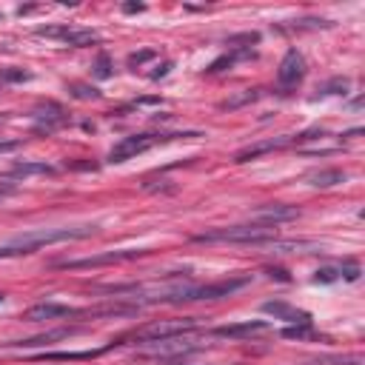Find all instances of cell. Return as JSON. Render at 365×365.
<instances>
[{"mask_svg":"<svg viewBox=\"0 0 365 365\" xmlns=\"http://www.w3.org/2000/svg\"><path fill=\"white\" fill-rule=\"evenodd\" d=\"M94 234V225H77V228H40V231H29L23 237H14L9 242L0 245V259H9V257H20V254H31L43 245H51V242H66V240H83V237H91Z\"/></svg>","mask_w":365,"mask_h":365,"instance_id":"cell-1","label":"cell"},{"mask_svg":"<svg viewBox=\"0 0 365 365\" xmlns=\"http://www.w3.org/2000/svg\"><path fill=\"white\" fill-rule=\"evenodd\" d=\"M251 282V277H228L220 282H174L168 288V294L163 297V302H200V299H220V297H231L234 291L245 288Z\"/></svg>","mask_w":365,"mask_h":365,"instance_id":"cell-2","label":"cell"},{"mask_svg":"<svg viewBox=\"0 0 365 365\" xmlns=\"http://www.w3.org/2000/svg\"><path fill=\"white\" fill-rule=\"evenodd\" d=\"M277 237L274 225H262V222H242V225H228V228H211V231H200L191 240L194 242H254L259 245L262 240Z\"/></svg>","mask_w":365,"mask_h":365,"instance_id":"cell-3","label":"cell"},{"mask_svg":"<svg viewBox=\"0 0 365 365\" xmlns=\"http://www.w3.org/2000/svg\"><path fill=\"white\" fill-rule=\"evenodd\" d=\"M177 137H197V134H131V137H123L120 143H114V148L108 151V163H125L160 143H168V140H177Z\"/></svg>","mask_w":365,"mask_h":365,"instance_id":"cell-4","label":"cell"},{"mask_svg":"<svg viewBox=\"0 0 365 365\" xmlns=\"http://www.w3.org/2000/svg\"><path fill=\"white\" fill-rule=\"evenodd\" d=\"M37 37H48V40H60L66 46H74V48H83V46H91V43H100V34L94 29H77V26H40L34 31Z\"/></svg>","mask_w":365,"mask_h":365,"instance_id":"cell-5","label":"cell"},{"mask_svg":"<svg viewBox=\"0 0 365 365\" xmlns=\"http://www.w3.org/2000/svg\"><path fill=\"white\" fill-rule=\"evenodd\" d=\"M197 328L194 319H174V322H151L145 328H140L137 334H131L134 342H157V339H171V336H182V334H191Z\"/></svg>","mask_w":365,"mask_h":365,"instance_id":"cell-6","label":"cell"},{"mask_svg":"<svg viewBox=\"0 0 365 365\" xmlns=\"http://www.w3.org/2000/svg\"><path fill=\"white\" fill-rule=\"evenodd\" d=\"M148 251L143 248H123V251H106V254H94V257H86V259H60L54 262V268H97V265H108V262H128V259H137Z\"/></svg>","mask_w":365,"mask_h":365,"instance_id":"cell-7","label":"cell"},{"mask_svg":"<svg viewBox=\"0 0 365 365\" xmlns=\"http://www.w3.org/2000/svg\"><path fill=\"white\" fill-rule=\"evenodd\" d=\"M302 77H305V57H302V51L288 48V51H285V57L279 60L277 83H279V88H294Z\"/></svg>","mask_w":365,"mask_h":365,"instance_id":"cell-8","label":"cell"},{"mask_svg":"<svg viewBox=\"0 0 365 365\" xmlns=\"http://www.w3.org/2000/svg\"><path fill=\"white\" fill-rule=\"evenodd\" d=\"M66 108L60 106V103H51V100H46V103H40L37 108H34V131H46V134H51V131H57L60 125H66Z\"/></svg>","mask_w":365,"mask_h":365,"instance_id":"cell-9","label":"cell"},{"mask_svg":"<svg viewBox=\"0 0 365 365\" xmlns=\"http://www.w3.org/2000/svg\"><path fill=\"white\" fill-rule=\"evenodd\" d=\"M23 317L29 322H40V319H60V317H83V311L71 305H57V302H40V305H31Z\"/></svg>","mask_w":365,"mask_h":365,"instance_id":"cell-10","label":"cell"},{"mask_svg":"<svg viewBox=\"0 0 365 365\" xmlns=\"http://www.w3.org/2000/svg\"><path fill=\"white\" fill-rule=\"evenodd\" d=\"M262 314H271L274 319H285L291 325H308L311 322V314L308 311H299L282 299H271V302H262Z\"/></svg>","mask_w":365,"mask_h":365,"instance_id":"cell-11","label":"cell"},{"mask_svg":"<svg viewBox=\"0 0 365 365\" xmlns=\"http://www.w3.org/2000/svg\"><path fill=\"white\" fill-rule=\"evenodd\" d=\"M271 325L265 319H245V322H231V325H220L214 328V336H225V339H245V336H254V334H262L268 331Z\"/></svg>","mask_w":365,"mask_h":365,"instance_id":"cell-12","label":"cell"},{"mask_svg":"<svg viewBox=\"0 0 365 365\" xmlns=\"http://www.w3.org/2000/svg\"><path fill=\"white\" fill-rule=\"evenodd\" d=\"M294 217H299V211L291 205H262L254 211V222H262V225H277V222H285Z\"/></svg>","mask_w":365,"mask_h":365,"instance_id":"cell-13","label":"cell"},{"mask_svg":"<svg viewBox=\"0 0 365 365\" xmlns=\"http://www.w3.org/2000/svg\"><path fill=\"white\" fill-rule=\"evenodd\" d=\"M294 137H277V140H265V143H257V145H248V148H242V151H237L234 154V163H248V160H254V157H259V154H265V151H274V148H282V145H288Z\"/></svg>","mask_w":365,"mask_h":365,"instance_id":"cell-14","label":"cell"},{"mask_svg":"<svg viewBox=\"0 0 365 365\" xmlns=\"http://www.w3.org/2000/svg\"><path fill=\"white\" fill-rule=\"evenodd\" d=\"M77 334V328H60V331H46L40 336H31V339H17V342H9V345H17V348H34V345H48L54 339H63V336H71Z\"/></svg>","mask_w":365,"mask_h":365,"instance_id":"cell-15","label":"cell"},{"mask_svg":"<svg viewBox=\"0 0 365 365\" xmlns=\"http://www.w3.org/2000/svg\"><path fill=\"white\" fill-rule=\"evenodd\" d=\"M259 97H262V88H245V91H237L234 97L222 100L220 108H222V111H234V108H242V106H248V103H254V100H259Z\"/></svg>","mask_w":365,"mask_h":365,"instance_id":"cell-16","label":"cell"},{"mask_svg":"<svg viewBox=\"0 0 365 365\" xmlns=\"http://www.w3.org/2000/svg\"><path fill=\"white\" fill-rule=\"evenodd\" d=\"M308 182H311V185H317V188H328V185H336V182H345V171H339V168H328V171H317V174H311V177H308Z\"/></svg>","mask_w":365,"mask_h":365,"instance_id":"cell-17","label":"cell"},{"mask_svg":"<svg viewBox=\"0 0 365 365\" xmlns=\"http://www.w3.org/2000/svg\"><path fill=\"white\" fill-rule=\"evenodd\" d=\"M54 168L48 165V163H17L9 174L11 177H29V174H51Z\"/></svg>","mask_w":365,"mask_h":365,"instance_id":"cell-18","label":"cell"},{"mask_svg":"<svg viewBox=\"0 0 365 365\" xmlns=\"http://www.w3.org/2000/svg\"><path fill=\"white\" fill-rule=\"evenodd\" d=\"M282 336H285V339H314L317 331H314L311 322H308V325H291V328H282Z\"/></svg>","mask_w":365,"mask_h":365,"instance_id":"cell-19","label":"cell"},{"mask_svg":"<svg viewBox=\"0 0 365 365\" xmlns=\"http://www.w3.org/2000/svg\"><path fill=\"white\" fill-rule=\"evenodd\" d=\"M114 66H111V57L108 54H97V60H94V66H91V71H94V77H100V80H108L114 71H111Z\"/></svg>","mask_w":365,"mask_h":365,"instance_id":"cell-20","label":"cell"},{"mask_svg":"<svg viewBox=\"0 0 365 365\" xmlns=\"http://www.w3.org/2000/svg\"><path fill=\"white\" fill-rule=\"evenodd\" d=\"M348 88H351V80L348 77H334V80H328L319 88V94H348Z\"/></svg>","mask_w":365,"mask_h":365,"instance_id":"cell-21","label":"cell"},{"mask_svg":"<svg viewBox=\"0 0 365 365\" xmlns=\"http://www.w3.org/2000/svg\"><path fill=\"white\" fill-rule=\"evenodd\" d=\"M68 91H71L77 100H97V97H100V91H97L94 86H88V83H68Z\"/></svg>","mask_w":365,"mask_h":365,"instance_id":"cell-22","label":"cell"},{"mask_svg":"<svg viewBox=\"0 0 365 365\" xmlns=\"http://www.w3.org/2000/svg\"><path fill=\"white\" fill-rule=\"evenodd\" d=\"M0 80H6V83H23V80H31V74L23 71V68H0Z\"/></svg>","mask_w":365,"mask_h":365,"instance_id":"cell-23","label":"cell"},{"mask_svg":"<svg viewBox=\"0 0 365 365\" xmlns=\"http://www.w3.org/2000/svg\"><path fill=\"white\" fill-rule=\"evenodd\" d=\"M154 57H157V51H154V48H143V51L128 54V66H143L145 60H154Z\"/></svg>","mask_w":365,"mask_h":365,"instance_id":"cell-24","label":"cell"},{"mask_svg":"<svg viewBox=\"0 0 365 365\" xmlns=\"http://www.w3.org/2000/svg\"><path fill=\"white\" fill-rule=\"evenodd\" d=\"M314 279H317V282H336V279H339V268H331V265H328V268H319Z\"/></svg>","mask_w":365,"mask_h":365,"instance_id":"cell-25","label":"cell"},{"mask_svg":"<svg viewBox=\"0 0 365 365\" xmlns=\"http://www.w3.org/2000/svg\"><path fill=\"white\" fill-rule=\"evenodd\" d=\"M171 60H163V66H157V71H151V80H160V77H165L168 71H171Z\"/></svg>","mask_w":365,"mask_h":365,"instance_id":"cell-26","label":"cell"},{"mask_svg":"<svg viewBox=\"0 0 365 365\" xmlns=\"http://www.w3.org/2000/svg\"><path fill=\"white\" fill-rule=\"evenodd\" d=\"M339 277H345V279H356V277H359V268H356V265H345V268H339Z\"/></svg>","mask_w":365,"mask_h":365,"instance_id":"cell-27","label":"cell"},{"mask_svg":"<svg viewBox=\"0 0 365 365\" xmlns=\"http://www.w3.org/2000/svg\"><path fill=\"white\" fill-rule=\"evenodd\" d=\"M268 277H277V279H282V282H291L288 271H282V268H268Z\"/></svg>","mask_w":365,"mask_h":365,"instance_id":"cell-28","label":"cell"},{"mask_svg":"<svg viewBox=\"0 0 365 365\" xmlns=\"http://www.w3.org/2000/svg\"><path fill=\"white\" fill-rule=\"evenodd\" d=\"M143 9H145L143 3H123V11L125 14H134V11H143Z\"/></svg>","mask_w":365,"mask_h":365,"instance_id":"cell-29","label":"cell"},{"mask_svg":"<svg viewBox=\"0 0 365 365\" xmlns=\"http://www.w3.org/2000/svg\"><path fill=\"white\" fill-rule=\"evenodd\" d=\"M17 145H20V140H11V143H0V154H3V151H14Z\"/></svg>","mask_w":365,"mask_h":365,"instance_id":"cell-30","label":"cell"},{"mask_svg":"<svg viewBox=\"0 0 365 365\" xmlns=\"http://www.w3.org/2000/svg\"><path fill=\"white\" fill-rule=\"evenodd\" d=\"M0 302H3V294H0Z\"/></svg>","mask_w":365,"mask_h":365,"instance_id":"cell-31","label":"cell"}]
</instances>
